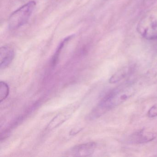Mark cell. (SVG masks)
<instances>
[{
	"instance_id": "1",
	"label": "cell",
	"mask_w": 157,
	"mask_h": 157,
	"mask_svg": "<svg viewBox=\"0 0 157 157\" xmlns=\"http://www.w3.org/2000/svg\"><path fill=\"white\" fill-rule=\"evenodd\" d=\"M135 91L131 84L119 86L105 94L98 105L102 110L107 112L130 98Z\"/></svg>"
},
{
	"instance_id": "2",
	"label": "cell",
	"mask_w": 157,
	"mask_h": 157,
	"mask_svg": "<svg viewBox=\"0 0 157 157\" xmlns=\"http://www.w3.org/2000/svg\"><path fill=\"white\" fill-rule=\"evenodd\" d=\"M36 6L34 1L29 2L13 12L9 19L8 25L11 30H16L26 24Z\"/></svg>"
},
{
	"instance_id": "3",
	"label": "cell",
	"mask_w": 157,
	"mask_h": 157,
	"mask_svg": "<svg viewBox=\"0 0 157 157\" xmlns=\"http://www.w3.org/2000/svg\"><path fill=\"white\" fill-rule=\"evenodd\" d=\"M137 31L147 40H157V17L153 15L143 17L138 23Z\"/></svg>"
},
{
	"instance_id": "4",
	"label": "cell",
	"mask_w": 157,
	"mask_h": 157,
	"mask_svg": "<svg viewBox=\"0 0 157 157\" xmlns=\"http://www.w3.org/2000/svg\"><path fill=\"white\" fill-rule=\"evenodd\" d=\"M96 147V144L94 142L80 144L71 149L68 154L76 157H88L94 153Z\"/></svg>"
},
{
	"instance_id": "5",
	"label": "cell",
	"mask_w": 157,
	"mask_h": 157,
	"mask_svg": "<svg viewBox=\"0 0 157 157\" xmlns=\"http://www.w3.org/2000/svg\"><path fill=\"white\" fill-rule=\"evenodd\" d=\"M156 137V135L155 133L142 129L137 131L131 135L129 140L131 143L141 144L150 142Z\"/></svg>"
},
{
	"instance_id": "6",
	"label": "cell",
	"mask_w": 157,
	"mask_h": 157,
	"mask_svg": "<svg viewBox=\"0 0 157 157\" xmlns=\"http://www.w3.org/2000/svg\"><path fill=\"white\" fill-rule=\"evenodd\" d=\"M14 57L13 48L9 46H3L0 48V68H6L12 62Z\"/></svg>"
},
{
	"instance_id": "7",
	"label": "cell",
	"mask_w": 157,
	"mask_h": 157,
	"mask_svg": "<svg viewBox=\"0 0 157 157\" xmlns=\"http://www.w3.org/2000/svg\"><path fill=\"white\" fill-rule=\"evenodd\" d=\"M135 69L134 66H128L124 67L112 75L109 80L110 83H116L124 79L133 73Z\"/></svg>"
},
{
	"instance_id": "8",
	"label": "cell",
	"mask_w": 157,
	"mask_h": 157,
	"mask_svg": "<svg viewBox=\"0 0 157 157\" xmlns=\"http://www.w3.org/2000/svg\"><path fill=\"white\" fill-rule=\"evenodd\" d=\"M74 36V35H71L67 37H65L59 44L53 57H52V60H51V65L52 66H55L56 65L58 61L59 58V56L61 54V51L62 49L64 48L65 46L66 45L67 43H68Z\"/></svg>"
},
{
	"instance_id": "9",
	"label": "cell",
	"mask_w": 157,
	"mask_h": 157,
	"mask_svg": "<svg viewBox=\"0 0 157 157\" xmlns=\"http://www.w3.org/2000/svg\"><path fill=\"white\" fill-rule=\"evenodd\" d=\"M10 94V87L6 82L1 81L0 82V102H2L6 100Z\"/></svg>"
},
{
	"instance_id": "10",
	"label": "cell",
	"mask_w": 157,
	"mask_h": 157,
	"mask_svg": "<svg viewBox=\"0 0 157 157\" xmlns=\"http://www.w3.org/2000/svg\"><path fill=\"white\" fill-rule=\"evenodd\" d=\"M147 116L150 118L157 116V104L154 105L150 108L147 112Z\"/></svg>"
},
{
	"instance_id": "11",
	"label": "cell",
	"mask_w": 157,
	"mask_h": 157,
	"mask_svg": "<svg viewBox=\"0 0 157 157\" xmlns=\"http://www.w3.org/2000/svg\"><path fill=\"white\" fill-rule=\"evenodd\" d=\"M157 0H143V5L146 8H149L154 5Z\"/></svg>"
},
{
	"instance_id": "12",
	"label": "cell",
	"mask_w": 157,
	"mask_h": 157,
	"mask_svg": "<svg viewBox=\"0 0 157 157\" xmlns=\"http://www.w3.org/2000/svg\"><path fill=\"white\" fill-rule=\"evenodd\" d=\"M60 120H64V119H61V118H60ZM55 120H59V119H58V118L57 117H55ZM61 120H59V122H60V121H61V122H62V121H61Z\"/></svg>"
}]
</instances>
